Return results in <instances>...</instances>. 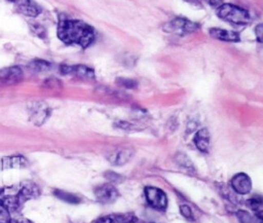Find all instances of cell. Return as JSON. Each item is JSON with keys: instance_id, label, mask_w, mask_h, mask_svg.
I'll return each instance as SVG.
<instances>
[{"instance_id": "32", "label": "cell", "mask_w": 263, "mask_h": 223, "mask_svg": "<svg viewBox=\"0 0 263 223\" xmlns=\"http://www.w3.org/2000/svg\"><path fill=\"white\" fill-rule=\"evenodd\" d=\"M150 223H157V222H150Z\"/></svg>"}, {"instance_id": "24", "label": "cell", "mask_w": 263, "mask_h": 223, "mask_svg": "<svg viewBox=\"0 0 263 223\" xmlns=\"http://www.w3.org/2000/svg\"><path fill=\"white\" fill-rule=\"evenodd\" d=\"M32 31L33 33H35L38 37H43L45 35V30L42 26H40L39 24H32Z\"/></svg>"}, {"instance_id": "3", "label": "cell", "mask_w": 263, "mask_h": 223, "mask_svg": "<svg viewBox=\"0 0 263 223\" xmlns=\"http://www.w3.org/2000/svg\"><path fill=\"white\" fill-rule=\"evenodd\" d=\"M199 29V25L185 17H175L163 24L162 30L170 34L184 36L195 32Z\"/></svg>"}, {"instance_id": "28", "label": "cell", "mask_w": 263, "mask_h": 223, "mask_svg": "<svg viewBox=\"0 0 263 223\" xmlns=\"http://www.w3.org/2000/svg\"><path fill=\"white\" fill-rule=\"evenodd\" d=\"M10 223H33L31 220L27 219V218H24V217H18L14 220H11Z\"/></svg>"}, {"instance_id": "17", "label": "cell", "mask_w": 263, "mask_h": 223, "mask_svg": "<svg viewBox=\"0 0 263 223\" xmlns=\"http://www.w3.org/2000/svg\"><path fill=\"white\" fill-rule=\"evenodd\" d=\"M54 195L57 197H59L60 199L69 202V203H79L81 200L79 197H77L76 195L69 193V192H65L63 190H55L54 191Z\"/></svg>"}, {"instance_id": "11", "label": "cell", "mask_w": 263, "mask_h": 223, "mask_svg": "<svg viewBox=\"0 0 263 223\" xmlns=\"http://www.w3.org/2000/svg\"><path fill=\"white\" fill-rule=\"evenodd\" d=\"M209 33L213 38L226 42H238L240 40L239 34L234 31H229L220 28H211L209 30Z\"/></svg>"}, {"instance_id": "20", "label": "cell", "mask_w": 263, "mask_h": 223, "mask_svg": "<svg viewBox=\"0 0 263 223\" xmlns=\"http://www.w3.org/2000/svg\"><path fill=\"white\" fill-rule=\"evenodd\" d=\"M11 220V214L0 201V223H10Z\"/></svg>"}, {"instance_id": "7", "label": "cell", "mask_w": 263, "mask_h": 223, "mask_svg": "<svg viewBox=\"0 0 263 223\" xmlns=\"http://www.w3.org/2000/svg\"><path fill=\"white\" fill-rule=\"evenodd\" d=\"M61 72L63 74H72L82 79H92L95 77L93 70L85 65H62Z\"/></svg>"}, {"instance_id": "30", "label": "cell", "mask_w": 263, "mask_h": 223, "mask_svg": "<svg viewBox=\"0 0 263 223\" xmlns=\"http://www.w3.org/2000/svg\"><path fill=\"white\" fill-rule=\"evenodd\" d=\"M186 1H188V2H193L194 0H186Z\"/></svg>"}, {"instance_id": "19", "label": "cell", "mask_w": 263, "mask_h": 223, "mask_svg": "<svg viewBox=\"0 0 263 223\" xmlns=\"http://www.w3.org/2000/svg\"><path fill=\"white\" fill-rule=\"evenodd\" d=\"M176 161L178 162V164H180L181 166L185 168L186 170L188 171H194V168L192 165V162L188 159V157L185 155V154H182V153H179L177 156H176Z\"/></svg>"}, {"instance_id": "22", "label": "cell", "mask_w": 263, "mask_h": 223, "mask_svg": "<svg viewBox=\"0 0 263 223\" xmlns=\"http://www.w3.org/2000/svg\"><path fill=\"white\" fill-rule=\"evenodd\" d=\"M180 213H181V215H182L184 218H186V219H188V220H191V221L194 220L193 214H192V211H191V208H190L188 205H182V206H180Z\"/></svg>"}, {"instance_id": "29", "label": "cell", "mask_w": 263, "mask_h": 223, "mask_svg": "<svg viewBox=\"0 0 263 223\" xmlns=\"http://www.w3.org/2000/svg\"><path fill=\"white\" fill-rule=\"evenodd\" d=\"M125 223H141L138 219H136V218H134V219H132V220H129V221H127V222H125Z\"/></svg>"}, {"instance_id": "9", "label": "cell", "mask_w": 263, "mask_h": 223, "mask_svg": "<svg viewBox=\"0 0 263 223\" xmlns=\"http://www.w3.org/2000/svg\"><path fill=\"white\" fill-rule=\"evenodd\" d=\"M95 195L100 202L108 203L118 197L117 189L111 184H103L96 188Z\"/></svg>"}, {"instance_id": "5", "label": "cell", "mask_w": 263, "mask_h": 223, "mask_svg": "<svg viewBox=\"0 0 263 223\" xmlns=\"http://www.w3.org/2000/svg\"><path fill=\"white\" fill-rule=\"evenodd\" d=\"M50 114V109L44 102H35L29 107L30 120L36 124H42Z\"/></svg>"}, {"instance_id": "14", "label": "cell", "mask_w": 263, "mask_h": 223, "mask_svg": "<svg viewBox=\"0 0 263 223\" xmlns=\"http://www.w3.org/2000/svg\"><path fill=\"white\" fill-rule=\"evenodd\" d=\"M194 143L196 147L202 151V152H208L209 147H210V135L209 132L205 128H202L197 132V134L194 137Z\"/></svg>"}, {"instance_id": "6", "label": "cell", "mask_w": 263, "mask_h": 223, "mask_svg": "<svg viewBox=\"0 0 263 223\" xmlns=\"http://www.w3.org/2000/svg\"><path fill=\"white\" fill-rule=\"evenodd\" d=\"M23 70L17 66H10L0 69V85H12L21 82Z\"/></svg>"}, {"instance_id": "10", "label": "cell", "mask_w": 263, "mask_h": 223, "mask_svg": "<svg viewBox=\"0 0 263 223\" xmlns=\"http://www.w3.org/2000/svg\"><path fill=\"white\" fill-rule=\"evenodd\" d=\"M16 10L29 17H35L41 13L40 6L33 0H15L14 1Z\"/></svg>"}, {"instance_id": "31", "label": "cell", "mask_w": 263, "mask_h": 223, "mask_svg": "<svg viewBox=\"0 0 263 223\" xmlns=\"http://www.w3.org/2000/svg\"><path fill=\"white\" fill-rule=\"evenodd\" d=\"M8 1H10V2H14L15 0H8Z\"/></svg>"}, {"instance_id": "18", "label": "cell", "mask_w": 263, "mask_h": 223, "mask_svg": "<svg viewBox=\"0 0 263 223\" xmlns=\"http://www.w3.org/2000/svg\"><path fill=\"white\" fill-rule=\"evenodd\" d=\"M50 63L44 60H35L30 64V68L35 72H44L50 69Z\"/></svg>"}, {"instance_id": "26", "label": "cell", "mask_w": 263, "mask_h": 223, "mask_svg": "<svg viewBox=\"0 0 263 223\" xmlns=\"http://www.w3.org/2000/svg\"><path fill=\"white\" fill-rule=\"evenodd\" d=\"M96 223H116V220L112 216H104L98 219Z\"/></svg>"}, {"instance_id": "21", "label": "cell", "mask_w": 263, "mask_h": 223, "mask_svg": "<svg viewBox=\"0 0 263 223\" xmlns=\"http://www.w3.org/2000/svg\"><path fill=\"white\" fill-rule=\"evenodd\" d=\"M117 84L125 87V88H136L137 87V81L133 80V79H127V78H118L117 80Z\"/></svg>"}, {"instance_id": "1", "label": "cell", "mask_w": 263, "mask_h": 223, "mask_svg": "<svg viewBox=\"0 0 263 223\" xmlns=\"http://www.w3.org/2000/svg\"><path fill=\"white\" fill-rule=\"evenodd\" d=\"M57 35L66 44H76L82 48L88 47L95 40L93 28L80 20H60Z\"/></svg>"}, {"instance_id": "15", "label": "cell", "mask_w": 263, "mask_h": 223, "mask_svg": "<svg viewBox=\"0 0 263 223\" xmlns=\"http://www.w3.org/2000/svg\"><path fill=\"white\" fill-rule=\"evenodd\" d=\"M3 168H24L27 165V159L23 156H9L3 158Z\"/></svg>"}, {"instance_id": "13", "label": "cell", "mask_w": 263, "mask_h": 223, "mask_svg": "<svg viewBox=\"0 0 263 223\" xmlns=\"http://www.w3.org/2000/svg\"><path fill=\"white\" fill-rule=\"evenodd\" d=\"M132 157H133V150L125 148L113 153L111 156H109V160L116 165H122L126 163Z\"/></svg>"}, {"instance_id": "8", "label": "cell", "mask_w": 263, "mask_h": 223, "mask_svg": "<svg viewBox=\"0 0 263 223\" xmlns=\"http://www.w3.org/2000/svg\"><path fill=\"white\" fill-rule=\"evenodd\" d=\"M231 187L235 192L239 194H247L252 189V181L250 177L245 173H238L231 179Z\"/></svg>"}, {"instance_id": "23", "label": "cell", "mask_w": 263, "mask_h": 223, "mask_svg": "<svg viewBox=\"0 0 263 223\" xmlns=\"http://www.w3.org/2000/svg\"><path fill=\"white\" fill-rule=\"evenodd\" d=\"M237 218L240 223H251L252 222V216L243 210H240L237 212Z\"/></svg>"}, {"instance_id": "12", "label": "cell", "mask_w": 263, "mask_h": 223, "mask_svg": "<svg viewBox=\"0 0 263 223\" xmlns=\"http://www.w3.org/2000/svg\"><path fill=\"white\" fill-rule=\"evenodd\" d=\"M17 195L20 196L22 202L24 203L26 200L37 197L39 195V189L38 187L33 184V183H28L26 185H24L18 191H17Z\"/></svg>"}, {"instance_id": "25", "label": "cell", "mask_w": 263, "mask_h": 223, "mask_svg": "<svg viewBox=\"0 0 263 223\" xmlns=\"http://www.w3.org/2000/svg\"><path fill=\"white\" fill-rule=\"evenodd\" d=\"M255 35H256V38L259 42H262V37H263V26L262 24H258L257 27L255 28Z\"/></svg>"}, {"instance_id": "2", "label": "cell", "mask_w": 263, "mask_h": 223, "mask_svg": "<svg viewBox=\"0 0 263 223\" xmlns=\"http://www.w3.org/2000/svg\"><path fill=\"white\" fill-rule=\"evenodd\" d=\"M217 14L221 20L237 26H243L251 22V15L246 9L229 3L221 4L217 8Z\"/></svg>"}, {"instance_id": "4", "label": "cell", "mask_w": 263, "mask_h": 223, "mask_svg": "<svg viewBox=\"0 0 263 223\" xmlns=\"http://www.w3.org/2000/svg\"><path fill=\"white\" fill-rule=\"evenodd\" d=\"M145 195L147 202L150 205L151 208L157 211H164L167 206V198L165 193L156 187H146L145 188Z\"/></svg>"}, {"instance_id": "27", "label": "cell", "mask_w": 263, "mask_h": 223, "mask_svg": "<svg viewBox=\"0 0 263 223\" xmlns=\"http://www.w3.org/2000/svg\"><path fill=\"white\" fill-rule=\"evenodd\" d=\"M205 2L212 6V7H215V8H218L221 4H223V0H205Z\"/></svg>"}, {"instance_id": "16", "label": "cell", "mask_w": 263, "mask_h": 223, "mask_svg": "<svg viewBox=\"0 0 263 223\" xmlns=\"http://www.w3.org/2000/svg\"><path fill=\"white\" fill-rule=\"evenodd\" d=\"M247 206L253 211L255 212L256 216H262V206H263V201L262 198L260 196H253L252 198H249L246 201Z\"/></svg>"}]
</instances>
